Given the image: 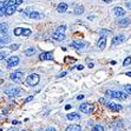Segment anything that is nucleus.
Wrapping results in <instances>:
<instances>
[{
	"label": "nucleus",
	"instance_id": "1",
	"mask_svg": "<svg viewBox=\"0 0 131 131\" xmlns=\"http://www.w3.org/2000/svg\"><path fill=\"white\" fill-rule=\"evenodd\" d=\"M65 30H66V25H60L58 27L56 28V31L53 32V39L57 40V41H60V40H64L65 39Z\"/></svg>",
	"mask_w": 131,
	"mask_h": 131
},
{
	"label": "nucleus",
	"instance_id": "2",
	"mask_svg": "<svg viewBox=\"0 0 131 131\" xmlns=\"http://www.w3.org/2000/svg\"><path fill=\"white\" fill-rule=\"evenodd\" d=\"M39 80H40V78L37 73H32V74H30V76L26 78V83H27V85H30V86L37 85V84L39 83Z\"/></svg>",
	"mask_w": 131,
	"mask_h": 131
},
{
	"label": "nucleus",
	"instance_id": "3",
	"mask_svg": "<svg viewBox=\"0 0 131 131\" xmlns=\"http://www.w3.org/2000/svg\"><path fill=\"white\" fill-rule=\"evenodd\" d=\"M106 95L111 98H116V99H125L128 95H125L124 92H117V91H106Z\"/></svg>",
	"mask_w": 131,
	"mask_h": 131
},
{
	"label": "nucleus",
	"instance_id": "4",
	"mask_svg": "<svg viewBox=\"0 0 131 131\" xmlns=\"http://www.w3.org/2000/svg\"><path fill=\"white\" fill-rule=\"evenodd\" d=\"M23 77H24V74H23V72H20V71H15V72H12L9 74L11 80H13V82H15V83L20 82V80L23 79Z\"/></svg>",
	"mask_w": 131,
	"mask_h": 131
},
{
	"label": "nucleus",
	"instance_id": "5",
	"mask_svg": "<svg viewBox=\"0 0 131 131\" xmlns=\"http://www.w3.org/2000/svg\"><path fill=\"white\" fill-rule=\"evenodd\" d=\"M79 110L83 113H91L93 111V105H91V104H89V103H84L79 106Z\"/></svg>",
	"mask_w": 131,
	"mask_h": 131
},
{
	"label": "nucleus",
	"instance_id": "6",
	"mask_svg": "<svg viewBox=\"0 0 131 131\" xmlns=\"http://www.w3.org/2000/svg\"><path fill=\"white\" fill-rule=\"evenodd\" d=\"M6 63H7V67H9V69L17 66V65L19 64V57H17V56H15V57H9Z\"/></svg>",
	"mask_w": 131,
	"mask_h": 131
},
{
	"label": "nucleus",
	"instance_id": "7",
	"mask_svg": "<svg viewBox=\"0 0 131 131\" xmlns=\"http://www.w3.org/2000/svg\"><path fill=\"white\" fill-rule=\"evenodd\" d=\"M19 92H20V90H19L18 88H8L5 90V93H6L7 96H9V97H14V96H18Z\"/></svg>",
	"mask_w": 131,
	"mask_h": 131
},
{
	"label": "nucleus",
	"instance_id": "8",
	"mask_svg": "<svg viewBox=\"0 0 131 131\" xmlns=\"http://www.w3.org/2000/svg\"><path fill=\"white\" fill-rule=\"evenodd\" d=\"M106 106L109 107L111 111H113V112H118V111H121V110H122V105L116 104V103H111V102L106 103Z\"/></svg>",
	"mask_w": 131,
	"mask_h": 131
},
{
	"label": "nucleus",
	"instance_id": "9",
	"mask_svg": "<svg viewBox=\"0 0 131 131\" xmlns=\"http://www.w3.org/2000/svg\"><path fill=\"white\" fill-rule=\"evenodd\" d=\"M39 59L40 60H52L53 59V54L51 52H43V53H40Z\"/></svg>",
	"mask_w": 131,
	"mask_h": 131
},
{
	"label": "nucleus",
	"instance_id": "10",
	"mask_svg": "<svg viewBox=\"0 0 131 131\" xmlns=\"http://www.w3.org/2000/svg\"><path fill=\"white\" fill-rule=\"evenodd\" d=\"M125 39V37L123 34H119V36H116L112 38V45H118V44L123 43Z\"/></svg>",
	"mask_w": 131,
	"mask_h": 131
},
{
	"label": "nucleus",
	"instance_id": "11",
	"mask_svg": "<svg viewBox=\"0 0 131 131\" xmlns=\"http://www.w3.org/2000/svg\"><path fill=\"white\" fill-rule=\"evenodd\" d=\"M113 13H115V14H116L117 17H123V15H125L126 11H125V9H123L122 7L116 6L115 8H113Z\"/></svg>",
	"mask_w": 131,
	"mask_h": 131
},
{
	"label": "nucleus",
	"instance_id": "12",
	"mask_svg": "<svg viewBox=\"0 0 131 131\" xmlns=\"http://www.w3.org/2000/svg\"><path fill=\"white\" fill-rule=\"evenodd\" d=\"M105 45H106V38L105 37H101V39L97 41V47L99 50H103L105 47Z\"/></svg>",
	"mask_w": 131,
	"mask_h": 131
},
{
	"label": "nucleus",
	"instance_id": "13",
	"mask_svg": "<svg viewBox=\"0 0 131 131\" xmlns=\"http://www.w3.org/2000/svg\"><path fill=\"white\" fill-rule=\"evenodd\" d=\"M15 9H17V5H11V6L6 7V11H5V14H6V15H12L13 13L15 12Z\"/></svg>",
	"mask_w": 131,
	"mask_h": 131
},
{
	"label": "nucleus",
	"instance_id": "14",
	"mask_svg": "<svg viewBox=\"0 0 131 131\" xmlns=\"http://www.w3.org/2000/svg\"><path fill=\"white\" fill-rule=\"evenodd\" d=\"M130 21H131V20L129 18H123V19H119L118 25H119V26H122V27H125V26H129Z\"/></svg>",
	"mask_w": 131,
	"mask_h": 131
},
{
	"label": "nucleus",
	"instance_id": "15",
	"mask_svg": "<svg viewBox=\"0 0 131 131\" xmlns=\"http://www.w3.org/2000/svg\"><path fill=\"white\" fill-rule=\"evenodd\" d=\"M66 9H67V4H65V3H60L58 5V7H57V11H58L59 13L66 12Z\"/></svg>",
	"mask_w": 131,
	"mask_h": 131
},
{
	"label": "nucleus",
	"instance_id": "16",
	"mask_svg": "<svg viewBox=\"0 0 131 131\" xmlns=\"http://www.w3.org/2000/svg\"><path fill=\"white\" fill-rule=\"evenodd\" d=\"M71 46L74 47V49H77V50H79V49H83V47L85 46V44L83 43V41H72V43H71Z\"/></svg>",
	"mask_w": 131,
	"mask_h": 131
},
{
	"label": "nucleus",
	"instance_id": "17",
	"mask_svg": "<svg viewBox=\"0 0 131 131\" xmlns=\"http://www.w3.org/2000/svg\"><path fill=\"white\" fill-rule=\"evenodd\" d=\"M66 131H82V128H80V125H78V124H72V125H70V126H67Z\"/></svg>",
	"mask_w": 131,
	"mask_h": 131
},
{
	"label": "nucleus",
	"instance_id": "18",
	"mask_svg": "<svg viewBox=\"0 0 131 131\" xmlns=\"http://www.w3.org/2000/svg\"><path fill=\"white\" fill-rule=\"evenodd\" d=\"M9 41H11V38L7 36H1L0 37V44L1 45H6V44H8Z\"/></svg>",
	"mask_w": 131,
	"mask_h": 131
},
{
	"label": "nucleus",
	"instance_id": "19",
	"mask_svg": "<svg viewBox=\"0 0 131 131\" xmlns=\"http://www.w3.org/2000/svg\"><path fill=\"white\" fill-rule=\"evenodd\" d=\"M67 118L71 119V121H79L80 119V116L78 113H67Z\"/></svg>",
	"mask_w": 131,
	"mask_h": 131
},
{
	"label": "nucleus",
	"instance_id": "20",
	"mask_svg": "<svg viewBox=\"0 0 131 131\" xmlns=\"http://www.w3.org/2000/svg\"><path fill=\"white\" fill-rule=\"evenodd\" d=\"M24 30H25V28H23V27H17V28H14L13 33H14V36H15V37L21 36V34L24 33Z\"/></svg>",
	"mask_w": 131,
	"mask_h": 131
},
{
	"label": "nucleus",
	"instance_id": "21",
	"mask_svg": "<svg viewBox=\"0 0 131 131\" xmlns=\"http://www.w3.org/2000/svg\"><path fill=\"white\" fill-rule=\"evenodd\" d=\"M34 53H36V49H34V47H30V49H27L26 51L24 52V54L27 56V57H30V56L34 54Z\"/></svg>",
	"mask_w": 131,
	"mask_h": 131
},
{
	"label": "nucleus",
	"instance_id": "22",
	"mask_svg": "<svg viewBox=\"0 0 131 131\" xmlns=\"http://www.w3.org/2000/svg\"><path fill=\"white\" fill-rule=\"evenodd\" d=\"M28 17H30L31 19H39L40 18V14L38 12H31V13H28Z\"/></svg>",
	"mask_w": 131,
	"mask_h": 131
},
{
	"label": "nucleus",
	"instance_id": "23",
	"mask_svg": "<svg viewBox=\"0 0 131 131\" xmlns=\"http://www.w3.org/2000/svg\"><path fill=\"white\" fill-rule=\"evenodd\" d=\"M7 24H5V23H3V24H0V33H6L7 32Z\"/></svg>",
	"mask_w": 131,
	"mask_h": 131
},
{
	"label": "nucleus",
	"instance_id": "24",
	"mask_svg": "<svg viewBox=\"0 0 131 131\" xmlns=\"http://www.w3.org/2000/svg\"><path fill=\"white\" fill-rule=\"evenodd\" d=\"M83 12H84V8H83V6H77L76 9H74V14H77V15L82 14Z\"/></svg>",
	"mask_w": 131,
	"mask_h": 131
},
{
	"label": "nucleus",
	"instance_id": "25",
	"mask_svg": "<svg viewBox=\"0 0 131 131\" xmlns=\"http://www.w3.org/2000/svg\"><path fill=\"white\" fill-rule=\"evenodd\" d=\"M92 131H104V128L102 126V125L97 124V125H95V126L92 128Z\"/></svg>",
	"mask_w": 131,
	"mask_h": 131
},
{
	"label": "nucleus",
	"instance_id": "26",
	"mask_svg": "<svg viewBox=\"0 0 131 131\" xmlns=\"http://www.w3.org/2000/svg\"><path fill=\"white\" fill-rule=\"evenodd\" d=\"M8 6V1H0V9H5Z\"/></svg>",
	"mask_w": 131,
	"mask_h": 131
},
{
	"label": "nucleus",
	"instance_id": "27",
	"mask_svg": "<svg viewBox=\"0 0 131 131\" xmlns=\"http://www.w3.org/2000/svg\"><path fill=\"white\" fill-rule=\"evenodd\" d=\"M131 64V57H128V58H125V60H124V63H123V65L124 66H128V65H130Z\"/></svg>",
	"mask_w": 131,
	"mask_h": 131
},
{
	"label": "nucleus",
	"instance_id": "28",
	"mask_svg": "<svg viewBox=\"0 0 131 131\" xmlns=\"http://www.w3.org/2000/svg\"><path fill=\"white\" fill-rule=\"evenodd\" d=\"M7 53H8L7 51H3V52H0V60H3V59H5V57L7 56Z\"/></svg>",
	"mask_w": 131,
	"mask_h": 131
},
{
	"label": "nucleus",
	"instance_id": "29",
	"mask_svg": "<svg viewBox=\"0 0 131 131\" xmlns=\"http://www.w3.org/2000/svg\"><path fill=\"white\" fill-rule=\"evenodd\" d=\"M124 89H125V91L128 92L129 95H131V85H125Z\"/></svg>",
	"mask_w": 131,
	"mask_h": 131
},
{
	"label": "nucleus",
	"instance_id": "30",
	"mask_svg": "<svg viewBox=\"0 0 131 131\" xmlns=\"http://www.w3.org/2000/svg\"><path fill=\"white\" fill-rule=\"evenodd\" d=\"M9 47H11V50H12V51H14V50H18L19 49V45H18V44H13V45H11Z\"/></svg>",
	"mask_w": 131,
	"mask_h": 131
},
{
	"label": "nucleus",
	"instance_id": "31",
	"mask_svg": "<svg viewBox=\"0 0 131 131\" xmlns=\"http://www.w3.org/2000/svg\"><path fill=\"white\" fill-rule=\"evenodd\" d=\"M65 74H66V71H64V72H60V73H59V74H58V76H57V77H58V78H61V77H64Z\"/></svg>",
	"mask_w": 131,
	"mask_h": 131
},
{
	"label": "nucleus",
	"instance_id": "32",
	"mask_svg": "<svg viewBox=\"0 0 131 131\" xmlns=\"http://www.w3.org/2000/svg\"><path fill=\"white\" fill-rule=\"evenodd\" d=\"M32 99H33V96H30L28 98H26V99H25V103H28V102L32 101Z\"/></svg>",
	"mask_w": 131,
	"mask_h": 131
},
{
	"label": "nucleus",
	"instance_id": "33",
	"mask_svg": "<svg viewBox=\"0 0 131 131\" xmlns=\"http://www.w3.org/2000/svg\"><path fill=\"white\" fill-rule=\"evenodd\" d=\"M86 61L89 63V67H90V69H92V67H93V63H90V60H89V59H86Z\"/></svg>",
	"mask_w": 131,
	"mask_h": 131
},
{
	"label": "nucleus",
	"instance_id": "34",
	"mask_svg": "<svg viewBox=\"0 0 131 131\" xmlns=\"http://www.w3.org/2000/svg\"><path fill=\"white\" fill-rule=\"evenodd\" d=\"M5 11H6V8H5V9H0V17L5 15Z\"/></svg>",
	"mask_w": 131,
	"mask_h": 131
},
{
	"label": "nucleus",
	"instance_id": "35",
	"mask_svg": "<svg viewBox=\"0 0 131 131\" xmlns=\"http://www.w3.org/2000/svg\"><path fill=\"white\" fill-rule=\"evenodd\" d=\"M125 6L128 7L129 9H131V1H130V3H126V4H125Z\"/></svg>",
	"mask_w": 131,
	"mask_h": 131
},
{
	"label": "nucleus",
	"instance_id": "36",
	"mask_svg": "<svg viewBox=\"0 0 131 131\" xmlns=\"http://www.w3.org/2000/svg\"><path fill=\"white\" fill-rule=\"evenodd\" d=\"M83 67H84V66H83V65H77V66H76V69H78V70H83Z\"/></svg>",
	"mask_w": 131,
	"mask_h": 131
},
{
	"label": "nucleus",
	"instance_id": "37",
	"mask_svg": "<svg viewBox=\"0 0 131 131\" xmlns=\"http://www.w3.org/2000/svg\"><path fill=\"white\" fill-rule=\"evenodd\" d=\"M83 98H84V95H80V96L77 97V99H83Z\"/></svg>",
	"mask_w": 131,
	"mask_h": 131
},
{
	"label": "nucleus",
	"instance_id": "38",
	"mask_svg": "<svg viewBox=\"0 0 131 131\" xmlns=\"http://www.w3.org/2000/svg\"><path fill=\"white\" fill-rule=\"evenodd\" d=\"M46 131H56V129H53V128H49Z\"/></svg>",
	"mask_w": 131,
	"mask_h": 131
},
{
	"label": "nucleus",
	"instance_id": "39",
	"mask_svg": "<svg viewBox=\"0 0 131 131\" xmlns=\"http://www.w3.org/2000/svg\"><path fill=\"white\" fill-rule=\"evenodd\" d=\"M13 124H14V125H17V124H19V122H18V121H13Z\"/></svg>",
	"mask_w": 131,
	"mask_h": 131
},
{
	"label": "nucleus",
	"instance_id": "40",
	"mask_svg": "<svg viewBox=\"0 0 131 131\" xmlns=\"http://www.w3.org/2000/svg\"><path fill=\"white\" fill-rule=\"evenodd\" d=\"M65 109H66V110H70L71 109V105H66V106H65Z\"/></svg>",
	"mask_w": 131,
	"mask_h": 131
},
{
	"label": "nucleus",
	"instance_id": "41",
	"mask_svg": "<svg viewBox=\"0 0 131 131\" xmlns=\"http://www.w3.org/2000/svg\"><path fill=\"white\" fill-rule=\"evenodd\" d=\"M105 3H111V1H113V0H104Z\"/></svg>",
	"mask_w": 131,
	"mask_h": 131
},
{
	"label": "nucleus",
	"instance_id": "42",
	"mask_svg": "<svg viewBox=\"0 0 131 131\" xmlns=\"http://www.w3.org/2000/svg\"><path fill=\"white\" fill-rule=\"evenodd\" d=\"M126 76H129V77H131V72H126Z\"/></svg>",
	"mask_w": 131,
	"mask_h": 131
},
{
	"label": "nucleus",
	"instance_id": "43",
	"mask_svg": "<svg viewBox=\"0 0 131 131\" xmlns=\"http://www.w3.org/2000/svg\"><path fill=\"white\" fill-rule=\"evenodd\" d=\"M7 131H17V130H15V129H8Z\"/></svg>",
	"mask_w": 131,
	"mask_h": 131
},
{
	"label": "nucleus",
	"instance_id": "44",
	"mask_svg": "<svg viewBox=\"0 0 131 131\" xmlns=\"http://www.w3.org/2000/svg\"><path fill=\"white\" fill-rule=\"evenodd\" d=\"M1 83H3V80H1V79H0V84H1Z\"/></svg>",
	"mask_w": 131,
	"mask_h": 131
},
{
	"label": "nucleus",
	"instance_id": "45",
	"mask_svg": "<svg viewBox=\"0 0 131 131\" xmlns=\"http://www.w3.org/2000/svg\"><path fill=\"white\" fill-rule=\"evenodd\" d=\"M0 74H1V71H0Z\"/></svg>",
	"mask_w": 131,
	"mask_h": 131
},
{
	"label": "nucleus",
	"instance_id": "46",
	"mask_svg": "<svg viewBox=\"0 0 131 131\" xmlns=\"http://www.w3.org/2000/svg\"><path fill=\"white\" fill-rule=\"evenodd\" d=\"M23 131H26V130H23Z\"/></svg>",
	"mask_w": 131,
	"mask_h": 131
},
{
	"label": "nucleus",
	"instance_id": "47",
	"mask_svg": "<svg viewBox=\"0 0 131 131\" xmlns=\"http://www.w3.org/2000/svg\"><path fill=\"white\" fill-rule=\"evenodd\" d=\"M0 46H1V44H0Z\"/></svg>",
	"mask_w": 131,
	"mask_h": 131
}]
</instances>
